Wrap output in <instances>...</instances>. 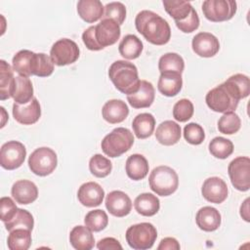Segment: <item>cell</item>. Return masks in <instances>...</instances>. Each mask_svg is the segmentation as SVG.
Wrapping results in <instances>:
<instances>
[{
	"instance_id": "cell-1",
	"label": "cell",
	"mask_w": 250,
	"mask_h": 250,
	"mask_svg": "<svg viewBox=\"0 0 250 250\" xmlns=\"http://www.w3.org/2000/svg\"><path fill=\"white\" fill-rule=\"evenodd\" d=\"M135 26L138 32L153 45H165L171 38V27L168 21L149 10H143L138 13Z\"/></svg>"
},
{
	"instance_id": "cell-2",
	"label": "cell",
	"mask_w": 250,
	"mask_h": 250,
	"mask_svg": "<svg viewBox=\"0 0 250 250\" xmlns=\"http://www.w3.org/2000/svg\"><path fill=\"white\" fill-rule=\"evenodd\" d=\"M121 34L120 25L110 19H102L96 24L89 26L82 33V40L87 49L100 51L117 42Z\"/></svg>"
},
{
	"instance_id": "cell-3",
	"label": "cell",
	"mask_w": 250,
	"mask_h": 250,
	"mask_svg": "<svg viewBox=\"0 0 250 250\" xmlns=\"http://www.w3.org/2000/svg\"><path fill=\"white\" fill-rule=\"evenodd\" d=\"M108 77L114 87L127 96L137 92L140 87L138 68L128 61L118 60L112 62L108 69Z\"/></svg>"
},
{
	"instance_id": "cell-4",
	"label": "cell",
	"mask_w": 250,
	"mask_h": 250,
	"mask_svg": "<svg viewBox=\"0 0 250 250\" xmlns=\"http://www.w3.org/2000/svg\"><path fill=\"white\" fill-rule=\"evenodd\" d=\"M148 185L157 195L169 196L177 190L179 177L173 168L165 165L157 166L149 174Z\"/></svg>"
},
{
	"instance_id": "cell-5",
	"label": "cell",
	"mask_w": 250,
	"mask_h": 250,
	"mask_svg": "<svg viewBox=\"0 0 250 250\" xmlns=\"http://www.w3.org/2000/svg\"><path fill=\"white\" fill-rule=\"evenodd\" d=\"M134 144L133 133L124 127H117L107 134L101 143L104 153L109 157H118L127 152Z\"/></svg>"
},
{
	"instance_id": "cell-6",
	"label": "cell",
	"mask_w": 250,
	"mask_h": 250,
	"mask_svg": "<svg viewBox=\"0 0 250 250\" xmlns=\"http://www.w3.org/2000/svg\"><path fill=\"white\" fill-rule=\"evenodd\" d=\"M125 237L131 248L146 250L153 246L157 238V230L150 223H140L129 227L126 230Z\"/></svg>"
},
{
	"instance_id": "cell-7",
	"label": "cell",
	"mask_w": 250,
	"mask_h": 250,
	"mask_svg": "<svg viewBox=\"0 0 250 250\" xmlns=\"http://www.w3.org/2000/svg\"><path fill=\"white\" fill-rule=\"evenodd\" d=\"M57 165V153L50 147H38L32 151L28 157V167L30 171L40 177H45L53 173Z\"/></svg>"
},
{
	"instance_id": "cell-8",
	"label": "cell",
	"mask_w": 250,
	"mask_h": 250,
	"mask_svg": "<svg viewBox=\"0 0 250 250\" xmlns=\"http://www.w3.org/2000/svg\"><path fill=\"white\" fill-rule=\"evenodd\" d=\"M237 4L233 0H205L202 3L204 17L213 22L226 21L235 15Z\"/></svg>"
},
{
	"instance_id": "cell-9",
	"label": "cell",
	"mask_w": 250,
	"mask_h": 250,
	"mask_svg": "<svg viewBox=\"0 0 250 250\" xmlns=\"http://www.w3.org/2000/svg\"><path fill=\"white\" fill-rule=\"evenodd\" d=\"M205 102L211 110L220 113L235 110L239 103V101L235 100L229 93L224 84H220L211 89L206 94Z\"/></svg>"
},
{
	"instance_id": "cell-10",
	"label": "cell",
	"mask_w": 250,
	"mask_h": 250,
	"mask_svg": "<svg viewBox=\"0 0 250 250\" xmlns=\"http://www.w3.org/2000/svg\"><path fill=\"white\" fill-rule=\"evenodd\" d=\"M229 180L234 188L247 191L250 188V158L238 156L232 159L228 167Z\"/></svg>"
},
{
	"instance_id": "cell-11",
	"label": "cell",
	"mask_w": 250,
	"mask_h": 250,
	"mask_svg": "<svg viewBox=\"0 0 250 250\" xmlns=\"http://www.w3.org/2000/svg\"><path fill=\"white\" fill-rule=\"evenodd\" d=\"M80 55L77 44L68 38H62L56 41L51 50L50 57L58 66H63L75 62Z\"/></svg>"
},
{
	"instance_id": "cell-12",
	"label": "cell",
	"mask_w": 250,
	"mask_h": 250,
	"mask_svg": "<svg viewBox=\"0 0 250 250\" xmlns=\"http://www.w3.org/2000/svg\"><path fill=\"white\" fill-rule=\"evenodd\" d=\"M26 156V148L21 142L9 141L1 146L0 165L6 170H15L21 167Z\"/></svg>"
},
{
	"instance_id": "cell-13",
	"label": "cell",
	"mask_w": 250,
	"mask_h": 250,
	"mask_svg": "<svg viewBox=\"0 0 250 250\" xmlns=\"http://www.w3.org/2000/svg\"><path fill=\"white\" fill-rule=\"evenodd\" d=\"M201 193L204 199L211 203H223L228 197L227 183L219 177H210L206 179L201 188Z\"/></svg>"
},
{
	"instance_id": "cell-14",
	"label": "cell",
	"mask_w": 250,
	"mask_h": 250,
	"mask_svg": "<svg viewBox=\"0 0 250 250\" xmlns=\"http://www.w3.org/2000/svg\"><path fill=\"white\" fill-rule=\"evenodd\" d=\"M13 116L15 120L22 125H32L41 117V106L36 98L25 104L14 103Z\"/></svg>"
},
{
	"instance_id": "cell-15",
	"label": "cell",
	"mask_w": 250,
	"mask_h": 250,
	"mask_svg": "<svg viewBox=\"0 0 250 250\" xmlns=\"http://www.w3.org/2000/svg\"><path fill=\"white\" fill-rule=\"evenodd\" d=\"M193 52L202 58L214 57L220 50L219 39L210 32H199L191 41Z\"/></svg>"
},
{
	"instance_id": "cell-16",
	"label": "cell",
	"mask_w": 250,
	"mask_h": 250,
	"mask_svg": "<svg viewBox=\"0 0 250 250\" xmlns=\"http://www.w3.org/2000/svg\"><path fill=\"white\" fill-rule=\"evenodd\" d=\"M105 208L114 217L127 216L132 209L130 197L121 190H112L105 197Z\"/></svg>"
},
{
	"instance_id": "cell-17",
	"label": "cell",
	"mask_w": 250,
	"mask_h": 250,
	"mask_svg": "<svg viewBox=\"0 0 250 250\" xmlns=\"http://www.w3.org/2000/svg\"><path fill=\"white\" fill-rule=\"evenodd\" d=\"M104 197V188L96 182H87L80 186L77 191L79 202L86 207H96L102 204Z\"/></svg>"
},
{
	"instance_id": "cell-18",
	"label": "cell",
	"mask_w": 250,
	"mask_h": 250,
	"mask_svg": "<svg viewBox=\"0 0 250 250\" xmlns=\"http://www.w3.org/2000/svg\"><path fill=\"white\" fill-rule=\"evenodd\" d=\"M12 63L14 71L19 75L25 77L35 75L37 54L29 50H21L13 57Z\"/></svg>"
},
{
	"instance_id": "cell-19",
	"label": "cell",
	"mask_w": 250,
	"mask_h": 250,
	"mask_svg": "<svg viewBox=\"0 0 250 250\" xmlns=\"http://www.w3.org/2000/svg\"><path fill=\"white\" fill-rule=\"evenodd\" d=\"M11 194L17 203L27 205L37 199L38 188L29 180H19L12 186Z\"/></svg>"
},
{
	"instance_id": "cell-20",
	"label": "cell",
	"mask_w": 250,
	"mask_h": 250,
	"mask_svg": "<svg viewBox=\"0 0 250 250\" xmlns=\"http://www.w3.org/2000/svg\"><path fill=\"white\" fill-rule=\"evenodd\" d=\"M154 97L155 90L153 85L146 80H141L138 91L134 94L128 95L127 101L134 108H146L152 104Z\"/></svg>"
},
{
	"instance_id": "cell-21",
	"label": "cell",
	"mask_w": 250,
	"mask_h": 250,
	"mask_svg": "<svg viewBox=\"0 0 250 250\" xmlns=\"http://www.w3.org/2000/svg\"><path fill=\"white\" fill-rule=\"evenodd\" d=\"M128 114V105L122 100H109L104 104L102 108L103 118L110 124H117L124 121L127 118Z\"/></svg>"
},
{
	"instance_id": "cell-22",
	"label": "cell",
	"mask_w": 250,
	"mask_h": 250,
	"mask_svg": "<svg viewBox=\"0 0 250 250\" xmlns=\"http://www.w3.org/2000/svg\"><path fill=\"white\" fill-rule=\"evenodd\" d=\"M181 126L172 120L161 122L155 131L156 141L163 146L176 145L181 139Z\"/></svg>"
},
{
	"instance_id": "cell-23",
	"label": "cell",
	"mask_w": 250,
	"mask_h": 250,
	"mask_svg": "<svg viewBox=\"0 0 250 250\" xmlns=\"http://www.w3.org/2000/svg\"><path fill=\"white\" fill-rule=\"evenodd\" d=\"M221 219L220 212L211 206H204L200 208L195 216L197 227L207 232L218 229L221 225Z\"/></svg>"
},
{
	"instance_id": "cell-24",
	"label": "cell",
	"mask_w": 250,
	"mask_h": 250,
	"mask_svg": "<svg viewBox=\"0 0 250 250\" xmlns=\"http://www.w3.org/2000/svg\"><path fill=\"white\" fill-rule=\"evenodd\" d=\"M104 7L100 0H80L77 3L79 17L88 23L99 21L104 16Z\"/></svg>"
},
{
	"instance_id": "cell-25",
	"label": "cell",
	"mask_w": 250,
	"mask_h": 250,
	"mask_svg": "<svg viewBox=\"0 0 250 250\" xmlns=\"http://www.w3.org/2000/svg\"><path fill=\"white\" fill-rule=\"evenodd\" d=\"M223 84L229 93L237 101L248 97L250 93L249 77L242 73L231 75Z\"/></svg>"
},
{
	"instance_id": "cell-26",
	"label": "cell",
	"mask_w": 250,
	"mask_h": 250,
	"mask_svg": "<svg viewBox=\"0 0 250 250\" xmlns=\"http://www.w3.org/2000/svg\"><path fill=\"white\" fill-rule=\"evenodd\" d=\"M148 162L142 154L134 153L126 160L125 171L127 176L133 181H141L145 179L148 173Z\"/></svg>"
},
{
	"instance_id": "cell-27",
	"label": "cell",
	"mask_w": 250,
	"mask_h": 250,
	"mask_svg": "<svg viewBox=\"0 0 250 250\" xmlns=\"http://www.w3.org/2000/svg\"><path fill=\"white\" fill-rule=\"evenodd\" d=\"M183 86L182 74L176 72H163L160 74L157 89L166 97H174L180 93Z\"/></svg>"
},
{
	"instance_id": "cell-28",
	"label": "cell",
	"mask_w": 250,
	"mask_h": 250,
	"mask_svg": "<svg viewBox=\"0 0 250 250\" xmlns=\"http://www.w3.org/2000/svg\"><path fill=\"white\" fill-rule=\"evenodd\" d=\"M69 242L76 250H90L95 245V238L86 226H76L70 230Z\"/></svg>"
},
{
	"instance_id": "cell-29",
	"label": "cell",
	"mask_w": 250,
	"mask_h": 250,
	"mask_svg": "<svg viewBox=\"0 0 250 250\" xmlns=\"http://www.w3.org/2000/svg\"><path fill=\"white\" fill-rule=\"evenodd\" d=\"M15 103L25 104L33 99V86L28 77L18 75L15 77V84L12 93Z\"/></svg>"
},
{
	"instance_id": "cell-30",
	"label": "cell",
	"mask_w": 250,
	"mask_h": 250,
	"mask_svg": "<svg viewBox=\"0 0 250 250\" xmlns=\"http://www.w3.org/2000/svg\"><path fill=\"white\" fill-rule=\"evenodd\" d=\"M134 207L140 215L151 217L159 211L160 201L156 195L149 192H144L136 197Z\"/></svg>"
},
{
	"instance_id": "cell-31",
	"label": "cell",
	"mask_w": 250,
	"mask_h": 250,
	"mask_svg": "<svg viewBox=\"0 0 250 250\" xmlns=\"http://www.w3.org/2000/svg\"><path fill=\"white\" fill-rule=\"evenodd\" d=\"M133 132L140 140L150 137L155 128V118L151 113L144 112L138 114L132 122Z\"/></svg>"
},
{
	"instance_id": "cell-32",
	"label": "cell",
	"mask_w": 250,
	"mask_h": 250,
	"mask_svg": "<svg viewBox=\"0 0 250 250\" xmlns=\"http://www.w3.org/2000/svg\"><path fill=\"white\" fill-rule=\"evenodd\" d=\"M143 49V42L134 34L125 35L118 46L119 54L126 60H135L139 58Z\"/></svg>"
},
{
	"instance_id": "cell-33",
	"label": "cell",
	"mask_w": 250,
	"mask_h": 250,
	"mask_svg": "<svg viewBox=\"0 0 250 250\" xmlns=\"http://www.w3.org/2000/svg\"><path fill=\"white\" fill-rule=\"evenodd\" d=\"M0 99L1 101L12 98L15 84L13 67L4 60L0 61Z\"/></svg>"
},
{
	"instance_id": "cell-34",
	"label": "cell",
	"mask_w": 250,
	"mask_h": 250,
	"mask_svg": "<svg viewBox=\"0 0 250 250\" xmlns=\"http://www.w3.org/2000/svg\"><path fill=\"white\" fill-rule=\"evenodd\" d=\"M31 230L16 229L10 231L7 245L10 250H27L31 245Z\"/></svg>"
},
{
	"instance_id": "cell-35",
	"label": "cell",
	"mask_w": 250,
	"mask_h": 250,
	"mask_svg": "<svg viewBox=\"0 0 250 250\" xmlns=\"http://www.w3.org/2000/svg\"><path fill=\"white\" fill-rule=\"evenodd\" d=\"M163 6L165 11L177 21H185L194 9L191 4L188 1H171V0H163Z\"/></svg>"
},
{
	"instance_id": "cell-36",
	"label": "cell",
	"mask_w": 250,
	"mask_h": 250,
	"mask_svg": "<svg viewBox=\"0 0 250 250\" xmlns=\"http://www.w3.org/2000/svg\"><path fill=\"white\" fill-rule=\"evenodd\" d=\"M185 68L184 59L177 53H166L160 57L158 69L160 73L176 72L182 74Z\"/></svg>"
},
{
	"instance_id": "cell-37",
	"label": "cell",
	"mask_w": 250,
	"mask_h": 250,
	"mask_svg": "<svg viewBox=\"0 0 250 250\" xmlns=\"http://www.w3.org/2000/svg\"><path fill=\"white\" fill-rule=\"evenodd\" d=\"M4 224L8 231L16 229H26L32 230L34 226V219L31 213H29L27 210L18 208L15 215Z\"/></svg>"
},
{
	"instance_id": "cell-38",
	"label": "cell",
	"mask_w": 250,
	"mask_h": 250,
	"mask_svg": "<svg viewBox=\"0 0 250 250\" xmlns=\"http://www.w3.org/2000/svg\"><path fill=\"white\" fill-rule=\"evenodd\" d=\"M210 153L219 159H226L233 152V144L224 137H215L209 143Z\"/></svg>"
},
{
	"instance_id": "cell-39",
	"label": "cell",
	"mask_w": 250,
	"mask_h": 250,
	"mask_svg": "<svg viewBox=\"0 0 250 250\" xmlns=\"http://www.w3.org/2000/svg\"><path fill=\"white\" fill-rule=\"evenodd\" d=\"M89 170L95 177L104 178L110 174L112 170V164L108 158L100 153H97L90 158Z\"/></svg>"
},
{
	"instance_id": "cell-40",
	"label": "cell",
	"mask_w": 250,
	"mask_h": 250,
	"mask_svg": "<svg viewBox=\"0 0 250 250\" xmlns=\"http://www.w3.org/2000/svg\"><path fill=\"white\" fill-rule=\"evenodd\" d=\"M85 226L92 231L99 232L104 229L108 224L107 214L102 209L89 211L84 218Z\"/></svg>"
},
{
	"instance_id": "cell-41",
	"label": "cell",
	"mask_w": 250,
	"mask_h": 250,
	"mask_svg": "<svg viewBox=\"0 0 250 250\" xmlns=\"http://www.w3.org/2000/svg\"><path fill=\"white\" fill-rule=\"evenodd\" d=\"M240 127L241 120L233 111L224 113L218 120V130L225 135L235 134L239 131Z\"/></svg>"
},
{
	"instance_id": "cell-42",
	"label": "cell",
	"mask_w": 250,
	"mask_h": 250,
	"mask_svg": "<svg viewBox=\"0 0 250 250\" xmlns=\"http://www.w3.org/2000/svg\"><path fill=\"white\" fill-rule=\"evenodd\" d=\"M194 112L193 104L188 99L179 100L173 106V117L179 122L189 120Z\"/></svg>"
},
{
	"instance_id": "cell-43",
	"label": "cell",
	"mask_w": 250,
	"mask_h": 250,
	"mask_svg": "<svg viewBox=\"0 0 250 250\" xmlns=\"http://www.w3.org/2000/svg\"><path fill=\"white\" fill-rule=\"evenodd\" d=\"M102 19H110L121 25L126 19V7L121 2H110L104 6Z\"/></svg>"
},
{
	"instance_id": "cell-44",
	"label": "cell",
	"mask_w": 250,
	"mask_h": 250,
	"mask_svg": "<svg viewBox=\"0 0 250 250\" xmlns=\"http://www.w3.org/2000/svg\"><path fill=\"white\" fill-rule=\"evenodd\" d=\"M184 138L188 144L197 146L204 141L205 133L199 124L190 122L184 128Z\"/></svg>"
},
{
	"instance_id": "cell-45",
	"label": "cell",
	"mask_w": 250,
	"mask_h": 250,
	"mask_svg": "<svg viewBox=\"0 0 250 250\" xmlns=\"http://www.w3.org/2000/svg\"><path fill=\"white\" fill-rule=\"evenodd\" d=\"M54 62L50 56L44 53L37 54V65L35 76L38 77H48L54 71Z\"/></svg>"
},
{
	"instance_id": "cell-46",
	"label": "cell",
	"mask_w": 250,
	"mask_h": 250,
	"mask_svg": "<svg viewBox=\"0 0 250 250\" xmlns=\"http://www.w3.org/2000/svg\"><path fill=\"white\" fill-rule=\"evenodd\" d=\"M176 26L183 31L184 33H190L194 30H196L199 26V17L197 15V12L193 9L190 13V15L183 21H177L175 22Z\"/></svg>"
},
{
	"instance_id": "cell-47",
	"label": "cell",
	"mask_w": 250,
	"mask_h": 250,
	"mask_svg": "<svg viewBox=\"0 0 250 250\" xmlns=\"http://www.w3.org/2000/svg\"><path fill=\"white\" fill-rule=\"evenodd\" d=\"M18 210V207L14 200L11 197L4 196L0 199V213H1V221L3 223L9 221Z\"/></svg>"
},
{
	"instance_id": "cell-48",
	"label": "cell",
	"mask_w": 250,
	"mask_h": 250,
	"mask_svg": "<svg viewBox=\"0 0 250 250\" xmlns=\"http://www.w3.org/2000/svg\"><path fill=\"white\" fill-rule=\"evenodd\" d=\"M97 248L100 250H108V249H122L120 242L113 237H104L97 243Z\"/></svg>"
},
{
	"instance_id": "cell-49",
	"label": "cell",
	"mask_w": 250,
	"mask_h": 250,
	"mask_svg": "<svg viewBox=\"0 0 250 250\" xmlns=\"http://www.w3.org/2000/svg\"><path fill=\"white\" fill-rule=\"evenodd\" d=\"M180 248V243L174 237H165L161 239L159 245L157 246L158 250H179Z\"/></svg>"
},
{
	"instance_id": "cell-50",
	"label": "cell",
	"mask_w": 250,
	"mask_h": 250,
	"mask_svg": "<svg viewBox=\"0 0 250 250\" xmlns=\"http://www.w3.org/2000/svg\"><path fill=\"white\" fill-rule=\"evenodd\" d=\"M240 216L246 222H250V215H249V198H246L240 206Z\"/></svg>"
}]
</instances>
